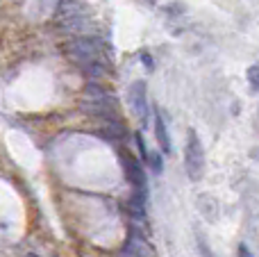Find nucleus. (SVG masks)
I'll return each mask as SVG.
<instances>
[{"label":"nucleus","instance_id":"20e7f679","mask_svg":"<svg viewBox=\"0 0 259 257\" xmlns=\"http://www.w3.org/2000/svg\"><path fill=\"white\" fill-rule=\"evenodd\" d=\"M123 257H157L152 244L139 232H130L125 246H123Z\"/></svg>","mask_w":259,"mask_h":257},{"label":"nucleus","instance_id":"423d86ee","mask_svg":"<svg viewBox=\"0 0 259 257\" xmlns=\"http://www.w3.org/2000/svg\"><path fill=\"white\" fill-rule=\"evenodd\" d=\"M155 137H157V144L161 146V150H164V153H170V137H168L166 123H164V118H161L159 112L155 114Z\"/></svg>","mask_w":259,"mask_h":257},{"label":"nucleus","instance_id":"7ed1b4c3","mask_svg":"<svg viewBox=\"0 0 259 257\" xmlns=\"http://www.w3.org/2000/svg\"><path fill=\"white\" fill-rule=\"evenodd\" d=\"M127 103L132 107L134 116L139 118L141 123L148 121V98H146V82H134L127 91Z\"/></svg>","mask_w":259,"mask_h":257},{"label":"nucleus","instance_id":"39448f33","mask_svg":"<svg viewBox=\"0 0 259 257\" xmlns=\"http://www.w3.org/2000/svg\"><path fill=\"white\" fill-rule=\"evenodd\" d=\"M121 164L123 171H125V178L134 187H146V176H143V168L137 157H132L127 150H121Z\"/></svg>","mask_w":259,"mask_h":257},{"label":"nucleus","instance_id":"f03ea898","mask_svg":"<svg viewBox=\"0 0 259 257\" xmlns=\"http://www.w3.org/2000/svg\"><path fill=\"white\" fill-rule=\"evenodd\" d=\"M184 171L191 182L202 180V176H205V150H202L200 137L193 130H189L187 146H184Z\"/></svg>","mask_w":259,"mask_h":257},{"label":"nucleus","instance_id":"0eeeda50","mask_svg":"<svg viewBox=\"0 0 259 257\" xmlns=\"http://www.w3.org/2000/svg\"><path fill=\"white\" fill-rule=\"evenodd\" d=\"M246 77H248V84H250L252 89H255L257 94H259V64H255V66L248 68Z\"/></svg>","mask_w":259,"mask_h":257},{"label":"nucleus","instance_id":"9d476101","mask_svg":"<svg viewBox=\"0 0 259 257\" xmlns=\"http://www.w3.org/2000/svg\"><path fill=\"white\" fill-rule=\"evenodd\" d=\"M25 257H39V255H25Z\"/></svg>","mask_w":259,"mask_h":257},{"label":"nucleus","instance_id":"f257e3e1","mask_svg":"<svg viewBox=\"0 0 259 257\" xmlns=\"http://www.w3.org/2000/svg\"><path fill=\"white\" fill-rule=\"evenodd\" d=\"M105 44L94 36H80V39L71 41L66 46V53L75 59L77 64H82L84 68L94 66V64H107V55H105Z\"/></svg>","mask_w":259,"mask_h":257},{"label":"nucleus","instance_id":"6e6552de","mask_svg":"<svg viewBox=\"0 0 259 257\" xmlns=\"http://www.w3.org/2000/svg\"><path fill=\"white\" fill-rule=\"evenodd\" d=\"M148 162H150L152 171H155V173H161V157H159V155H148Z\"/></svg>","mask_w":259,"mask_h":257},{"label":"nucleus","instance_id":"1a4fd4ad","mask_svg":"<svg viewBox=\"0 0 259 257\" xmlns=\"http://www.w3.org/2000/svg\"><path fill=\"white\" fill-rule=\"evenodd\" d=\"M237 257H252V250L248 248L246 244H241V246H239V253H237Z\"/></svg>","mask_w":259,"mask_h":257}]
</instances>
